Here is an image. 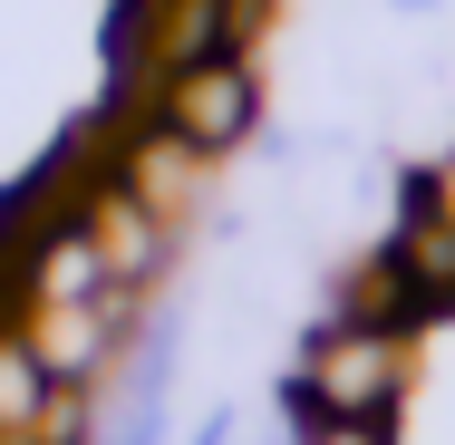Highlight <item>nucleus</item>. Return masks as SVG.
<instances>
[{"label":"nucleus","instance_id":"1","mask_svg":"<svg viewBox=\"0 0 455 445\" xmlns=\"http://www.w3.org/2000/svg\"><path fill=\"white\" fill-rule=\"evenodd\" d=\"M397 397H407V330H368V320H330L291 387V407H310V426H330V417L387 426Z\"/></svg>","mask_w":455,"mask_h":445},{"label":"nucleus","instance_id":"2","mask_svg":"<svg viewBox=\"0 0 455 445\" xmlns=\"http://www.w3.org/2000/svg\"><path fill=\"white\" fill-rule=\"evenodd\" d=\"M126 330H136V290L126 281H107L97 300H29L20 310V339L49 368V387H97Z\"/></svg>","mask_w":455,"mask_h":445},{"label":"nucleus","instance_id":"3","mask_svg":"<svg viewBox=\"0 0 455 445\" xmlns=\"http://www.w3.org/2000/svg\"><path fill=\"white\" fill-rule=\"evenodd\" d=\"M156 126H175L194 155H233L262 126V68L252 59H204V68H165Z\"/></svg>","mask_w":455,"mask_h":445},{"label":"nucleus","instance_id":"4","mask_svg":"<svg viewBox=\"0 0 455 445\" xmlns=\"http://www.w3.org/2000/svg\"><path fill=\"white\" fill-rule=\"evenodd\" d=\"M88 242L107 252V281H126V290H146L156 271H165V252H175V223L136 194V184H97L88 203Z\"/></svg>","mask_w":455,"mask_h":445},{"label":"nucleus","instance_id":"5","mask_svg":"<svg viewBox=\"0 0 455 445\" xmlns=\"http://www.w3.org/2000/svg\"><path fill=\"white\" fill-rule=\"evenodd\" d=\"M387 252H397V271H407L417 310L446 320V310H455V223L417 194V184H407V213H397V242H387Z\"/></svg>","mask_w":455,"mask_h":445},{"label":"nucleus","instance_id":"6","mask_svg":"<svg viewBox=\"0 0 455 445\" xmlns=\"http://www.w3.org/2000/svg\"><path fill=\"white\" fill-rule=\"evenodd\" d=\"M204 165H213V155H194L175 126H136L126 175H116V184H136V194H146L165 223H184V213H194V194H204Z\"/></svg>","mask_w":455,"mask_h":445},{"label":"nucleus","instance_id":"7","mask_svg":"<svg viewBox=\"0 0 455 445\" xmlns=\"http://www.w3.org/2000/svg\"><path fill=\"white\" fill-rule=\"evenodd\" d=\"M107 290V252L88 242V223L78 233H49L39 252H29V281H20V310L29 300H97Z\"/></svg>","mask_w":455,"mask_h":445},{"label":"nucleus","instance_id":"8","mask_svg":"<svg viewBox=\"0 0 455 445\" xmlns=\"http://www.w3.org/2000/svg\"><path fill=\"white\" fill-rule=\"evenodd\" d=\"M339 320H368V330H427V310H417L397 252H378V262H359L349 281H339Z\"/></svg>","mask_w":455,"mask_h":445},{"label":"nucleus","instance_id":"9","mask_svg":"<svg viewBox=\"0 0 455 445\" xmlns=\"http://www.w3.org/2000/svg\"><path fill=\"white\" fill-rule=\"evenodd\" d=\"M39 407H49V368L29 358L20 320H0V445L29 436V426H39Z\"/></svg>","mask_w":455,"mask_h":445},{"label":"nucleus","instance_id":"10","mask_svg":"<svg viewBox=\"0 0 455 445\" xmlns=\"http://www.w3.org/2000/svg\"><path fill=\"white\" fill-rule=\"evenodd\" d=\"M417 194H427V203H436V213L455 223V146L436 155V165H427V175H417Z\"/></svg>","mask_w":455,"mask_h":445},{"label":"nucleus","instance_id":"11","mask_svg":"<svg viewBox=\"0 0 455 445\" xmlns=\"http://www.w3.org/2000/svg\"><path fill=\"white\" fill-rule=\"evenodd\" d=\"M310 445H387V426H359V417H330V426H310Z\"/></svg>","mask_w":455,"mask_h":445}]
</instances>
